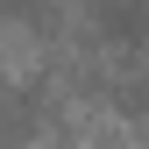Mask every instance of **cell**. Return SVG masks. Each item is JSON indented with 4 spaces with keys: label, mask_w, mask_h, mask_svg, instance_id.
Segmentation results:
<instances>
[{
    "label": "cell",
    "mask_w": 149,
    "mask_h": 149,
    "mask_svg": "<svg viewBox=\"0 0 149 149\" xmlns=\"http://www.w3.org/2000/svg\"><path fill=\"white\" fill-rule=\"evenodd\" d=\"M85 14L107 43H149V0H85Z\"/></svg>",
    "instance_id": "cell-1"
}]
</instances>
